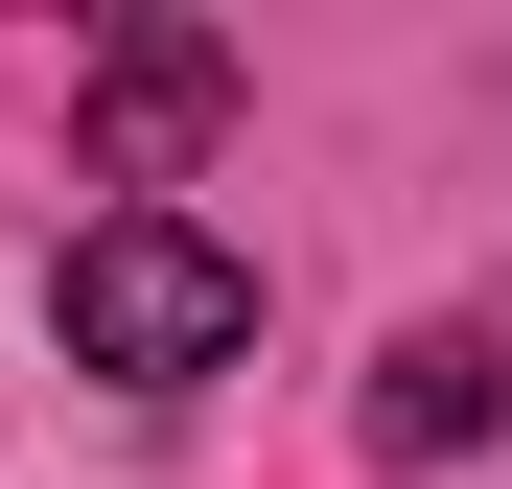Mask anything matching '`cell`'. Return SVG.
<instances>
[{"mask_svg":"<svg viewBox=\"0 0 512 489\" xmlns=\"http://www.w3.org/2000/svg\"><path fill=\"white\" fill-rule=\"evenodd\" d=\"M47 326H70V373L187 396V373L256 350V257H233V233H187V210H94V233H70V280H47Z\"/></svg>","mask_w":512,"mask_h":489,"instance_id":"1","label":"cell"},{"mask_svg":"<svg viewBox=\"0 0 512 489\" xmlns=\"http://www.w3.org/2000/svg\"><path fill=\"white\" fill-rule=\"evenodd\" d=\"M233 94H256V47H233V24H117V47H94V94H70V163L163 210V187L233 140Z\"/></svg>","mask_w":512,"mask_h":489,"instance_id":"2","label":"cell"},{"mask_svg":"<svg viewBox=\"0 0 512 489\" xmlns=\"http://www.w3.org/2000/svg\"><path fill=\"white\" fill-rule=\"evenodd\" d=\"M512 420V303L489 326H419V350L373 373V466H443V443H489Z\"/></svg>","mask_w":512,"mask_h":489,"instance_id":"3","label":"cell"}]
</instances>
